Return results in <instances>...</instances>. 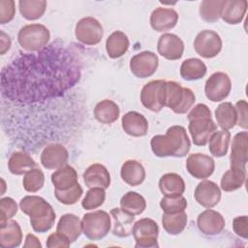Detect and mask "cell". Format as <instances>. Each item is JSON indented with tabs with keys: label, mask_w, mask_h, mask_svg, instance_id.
Masks as SVG:
<instances>
[{
	"label": "cell",
	"mask_w": 248,
	"mask_h": 248,
	"mask_svg": "<svg viewBox=\"0 0 248 248\" xmlns=\"http://www.w3.org/2000/svg\"><path fill=\"white\" fill-rule=\"evenodd\" d=\"M246 0H224L221 17L228 24L240 23L247 11Z\"/></svg>",
	"instance_id": "cell-24"
},
{
	"label": "cell",
	"mask_w": 248,
	"mask_h": 248,
	"mask_svg": "<svg viewBox=\"0 0 248 248\" xmlns=\"http://www.w3.org/2000/svg\"><path fill=\"white\" fill-rule=\"evenodd\" d=\"M69 152L60 143H51L44 148L41 154V163L47 170H56L67 165Z\"/></svg>",
	"instance_id": "cell-16"
},
{
	"label": "cell",
	"mask_w": 248,
	"mask_h": 248,
	"mask_svg": "<svg viewBox=\"0 0 248 248\" xmlns=\"http://www.w3.org/2000/svg\"><path fill=\"white\" fill-rule=\"evenodd\" d=\"M224 0H203L200 5V16L206 22H216L221 17Z\"/></svg>",
	"instance_id": "cell-40"
},
{
	"label": "cell",
	"mask_w": 248,
	"mask_h": 248,
	"mask_svg": "<svg viewBox=\"0 0 248 248\" xmlns=\"http://www.w3.org/2000/svg\"><path fill=\"white\" fill-rule=\"evenodd\" d=\"M153 154L157 157H177L186 156L191 148V141L186 129L180 125L170 127L165 135H156L150 140Z\"/></svg>",
	"instance_id": "cell-2"
},
{
	"label": "cell",
	"mask_w": 248,
	"mask_h": 248,
	"mask_svg": "<svg viewBox=\"0 0 248 248\" xmlns=\"http://www.w3.org/2000/svg\"><path fill=\"white\" fill-rule=\"evenodd\" d=\"M196 96L194 92L181 84L169 80L165 82L164 107L170 108L176 114L186 113L194 105Z\"/></svg>",
	"instance_id": "cell-4"
},
{
	"label": "cell",
	"mask_w": 248,
	"mask_h": 248,
	"mask_svg": "<svg viewBox=\"0 0 248 248\" xmlns=\"http://www.w3.org/2000/svg\"><path fill=\"white\" fill-rule=\"evenodd\" d=\"M187 200L183 196L179 197H164L160 201V207L164 211V213L173 214L184 211L187 207Z\"/></svg>",
	"instance_id": "cell-43"
},
{
	"label": "cell",
	"mask_w": 248,
	"mask_h": 248,
	"mask_svg": "<svg viewBox=\"0 0 248 248\" xmlns=\"http://www.w3.org/2000/svg\"><path fill=\"white\" fill-rule=\"evenodd\" d=\"M18 8L20 15L27 20H36L43 16L46 9L45 0H19Z\"/></svg>",
	"instance_id": "cell-39"
},
{
	"label": "cell",
	"mask_w": 248,
	"mask_h": 248,
	"mask_svg": "<svg viewBox=\"0 0 248 248\" xmlns=\"http://www.w3.org/2000/svg\"><path fill=\"white\" fill-rule=\"evenodd\" d=\"M112 218V233L118 237H128L132 233L135 216L124 211L122 208H112L110 210Z\"/></svg>",
	"instance_id": "cell-23"
},
{
	"label": "cell",
	"mask_w": 248,
	"mask_h": 248,
	"mask_svg": "<svg viewBox=\"0 0 248 248\" xmlns=\"http://www.w3.org/2000/svg\"><path fill=\"white\" fill-rule=\"evenodd\" d=\"M234 108H235L236 117H237L236 124L243 129H247L248 128V121H247L248 105H247V102L245 100H239L236 102Z\"/></svg>",
	"instance_id": "cell-47"
},
{
	"label": "cell",
	"mask_w": 248,
	"mask_h": 248,
	"mask_svg": "<svg viewBox=\"0 0 248 248\" xmlns=\"http://www.w3.org/2000/svg\"><path fill=\"white\" fill-rule=\"evenodd\" d=\"M0 34H1V38H0V54L3 55L5 54L11 47V38L10 36H8L3 30L0 31Z\"/></svg>",
	"instance_id": "cell-51"
},
{
	"label": "cell",
	"mask_w": 248,
	"mask_h": 248,
	"mask_svg": "<svg viewBox=\"0 0 248 248\" xmlns=\"http://www.w3.org/2000/svg\"><path fill=\"white\" fill-rule=\"evenodd\" d=\"M82 232L90 240H100L109 232L111 227L110 216L104 210L85 213L81 220Z\"/></svg>",
	"instance_id": "cell-6"
},
{
	"label": "cell",
	"mask_w": 248,
	"mask_h": 248,
	"mask_svg": "<svg viewBox=\"0 0 248 248\" xmlns=\"http://www.w3.org/2000/svg\"><path fill=\"white\" fill-rule=\"evenodd\" d=\"M159 189L165 197H179L185 191V182L179 174L169 172L160 178Z\"/></svg>",
	"instance_id": "cell-28"
},
{
	"label": "cell",
	"mask_w": 248,
	"mask_h": 248,
	"mask_svg": "<svg viewBox=\"0 0 248 248\" xmlns=\"http://www.w3.org/2000/svg\"><path fill=\"white\" fill-rule=\"evenodd\" d=\"M82 177L88 188L101 187L107 189L110 185V174L108 169L98 163L89 166L83 172Z\"/></svg>",
	"instance_id": "cell-22"
},
{
	"label": "cell",
	"mask_w": 248,
	"mask_h": 248,
	"mask_svg": "<svg viewBox=\"0 0 248 248\" xmlns=\"http://www.w3.org/2000/svg\"><path fill=\"white\" fill-rule=\"evenodd\" d=\"M25 248L27 247H35V248H41L42 247V244L41 242L39 241V239L34 235V234H31V233H28L26 235V238H25V243L23 245Z\"/></svg>",
	"instance_id": "cell-52"
},
{
	"label": "cell",
	"mask_w": 248,
	"mask_h": 248,
	"mask_svg": "<svg viewBox=\"0 0 248 248\" xmlns=\"http://www.w3.org/2000/svg\"><path fill=\"white\" fill-rule=\"evenodd\" d=\"M248 133L246 131L237 133L232 142V151L230 156L231 168L246 169L248 161Z\"/></svg>",
	"instance_id": "cell-19"
},
{
	"label": "cell",
	"mask_w": 248,
	"mask_h": 248,
	"mask_svg": "<svg viewBox=\"0 0 248 248\" xmlns=\"http://www.w3.org/2000/svg\"><path fill=\"white\" fill-rule=\"evenodd\" d=\"M206 74V66L199 58H188L180 66V76L185 80H198Z\"/></svg>",
	"instance_id": "cell-33"
},
{
	"label": "cell",
	"mask_w": 248,
	"mask_h": 248,
	"mask_svg": "<svg viewBox=\"0 0 248 248\" xmlns=\"http://www.w3.org/2000/svg\"><path fill=\"white\" fill-rule=\"evenodd\" d=\"M22 241V232L18 223L9 220L0 225V246L3 248H16Z\"/></svg>",
	"instance_id": "cell-25"
},
{
	"label": "cell",
	"mask_w": 248,
	"mask_h": 248,
	"mask_svg": "<svg viewBox=\"0 0 248 248\" xmlns=\"http://www.w3.org/2000/svg\"><path fill=\"white\" fill-rule=\"evenodd\" d=\"M194 197L200 205L211 208L219 203L221 200V190L215 182L203 180L197 185Z\"/></svg>",
	"instance_id": "cell-17"
},
{
	"label": "cell",
	"mask_w": 248,
	"mask_h": 248,
	"mask_svg": "<svg viewBox=\"0 0 248 248\" xmlns=\"http://www.w3.org/2000/svg\"><path fill=\"white\" fill-rule=\"evenodd\" d=\"M46 245L47 248H55V247H69L71 245V241L69 238L64 235L63 233H60L58 232H53L48 235Z\"/></svg>",
	"instance_id": "cell-49"
},
{
	"label": "cell",
	"mask_w": 248,
	"mask_h": 248,
	"mask_svg": "<svg viewBox=\"0 0 248 248\" xmlns=\"http://www.w3.org/2000/svg\"><path fill=\"white\" fill-rule=\"evenodd\" d=\"M45 184V174L41 169L35 168L27 171L22 179V185L25 191L36 193L43 188Z\"/></svg>",
	"instance_id": "cell-41"
},
{
	"label": "cell",
	"mask_w": 248,
	"mask_h": 248,
	"mask_svg": "<svg viewBox=\"0 0 248 248\" xmlns=\"http://www.w3.org/2000/svg\"><path fill=\"white\" fill-rule=\"evenodd\" d=\"M217 124L224 130L232 129L236 124V111L234 106L230 102L221 103L215 109Z\"/></svg>",
	"instance_id": "cell-35"
},
{
	"label": "cell",
	"mask_w": 248,
	"mask_h": 248,
	"mask_svg": "<svg viewBox=\"0 0 248 248\" xmlns=\"http://www.w3.org/2000/svg\"><path fill=\"white\" fill-rule=\"evenodd\" d=\"M35 168H37V163L24 151L14 152L8 161V169L15 175H21Z\"/></svg>",
	"instance_id": "cell-31"
},
{
	"label": "cell",
	"mask_w": 248,
	"mask_h": 248,
	"mask_svg": "<svg viewBox=\"0 0 248 248\" xmlns=\"http://www.w3.org/2000/svg\"><path fill=\"white\" fill-rule=\"evenodd\" d=\"M106 200L105 189L101 187L90 188L81 202V206L86 210H92L100 207Z\"/></svg>",
	"instance_id": "cell-42"
},
{
	"label": "cell",
	"mask_w": 248,
	"mask_h": 248,
	"mask_svg": "<svg viewBox=\"0 0 248 248\" xmlns=\"http://www.w3.org/2000/svg\"><path fill=\"white\" fill-rule=\"evenodd\" d=\"M83 190L79 183L75 185L74 187L70 188L66 191H57L54 190V196L58 202L66 205L75 204L82 196Z\"/></svg>",
	"instance_id": "cell-44"
},
{
	"label": "cell",
	"mask_w": 248,
	"mask_h": 248,
	"mask_svg": "<svg viewBox=\"0 0 248 248\" xmlns=\"http://www.w3.org/2000/svg\"><path fill=\"white\" fill-rule=\"evenodd\" d=\"M178 21V14L171 8L159 7L155 9L149 18L151 27L157 32L172 29Z\"/></svg>",
	"instance_id": "cell-20"
},
{
	"label": "cell",
	"mask_w": 248,
	"mask_h": 248,
	"mask_svg": "<svg viewBox=\"0 0 248 248\" xmlns=\"http://www.w3.org/2000/svg\"><path fill=\"white\" fill-rule=\"evenodd\" d=\"M194 48L203 58H213L222 49V40L219 34L213 30H202L195 38Z\"/></svg>",
	"instance_id": "cell-10"
},
{
	"label": "cell",
	"mask_w": 248,
	"mask_h": 248,
	"mask_svg": "<svg viewBox=\"0 0 248 248\" xmlns=\"http://www.w3.org/2000/svg\"><path fill=\"white\" fill-rule=\"evenodd\" d=\"M51 182L54 190L66 191L78 183L77 170L70 165H65L57 169L51 174Z\"/></svg>",
	"instance_id": "cell-27"
},
{
	"label": "cell",
	"mask_w": 248,
	"mask_h": 248,
	"mask_svg": "<svg viewBox=\"0 0 248 248\" xmlns=\"http://www.w3.org/2000/svg\"><path fill=\"white\" fill-rule=\"evenodd\" d=\"M78 53L59 41L37 53H19L1 70L2 96L27 105L61 97L80 79Z\"/></svg>",
	"instance_id": "cell-1"
},
{
	"label": "cell",
	"mask_w": 248,
	"mask_h": 248,
	"mask_svg": "<svg viewBox=\"0 0 248 248\" xmlns=\"http://www.w3.org/2000/svg\"><path fill=\"white\" fill-rule=\"evenodd\" d=\"M121 124L124 132L131 137H143L148 131L147 119L144 115L137 111H129L125 113L122 116Z\"/></svg>",
	"instance_id": "cell-21"
},
{
	"label": "cell",
	"mask_w": 248,
	"mask_h": 248,
	"mask_svg": "<svg viewBox=\"0 0 248 248\" xmlns=\"http://www.w3.org/2000/svg\"><path fill=\"white\" fill-rule=\"evenodd\" d=\"M132 234L136 241V248H154L159 246L157 242L159 227L158 224L150 218L138 220L133 226Z\"/></svg>",
	"instance_id": "cell-7"
},
{
	"label": "cell",
	"mask_w": 248,
	"mask_h": 248,
	"mask_svg": "<svg viewBox=\"0 0 248 248\" xmlns=\"http://www.w3.org/2000/svg\"><path fill=\"white\" fill-rule=\"evenodd\" d=\"M188 172L197 179L208 178L215 170V162L212 157L202 153H193L186 160Z\"/></svg>",
	"instance_id": "cell-13"
},
{
	"label": "cell",
	"mask_w": 248,
	"mask_h": 248,
	"mask_svg": "<svg viewBox=\"0 0 248 248\" xmlns=\"http://www.w3.org/2000/svg\"><path fill=\"white\" fill-rule=\"evenodd\" d=\"M232 230L241 238H248V220L246 215L237 216L232 220Z\"/></svg>",
	"instance_id": "cell-48"
},
{
	"label": "cell",
	"mask_w": 248,
	"mask_h": 248,
	"mask_svg": "<svg viewBox=\"0 0 248 248\" xmlns=\"http://www.w3.org/2000/svg\"><path fill=\"white\" fill-rule=\"evenodd\" d=\"M50 39L49 30L43 24L32 23L24 25L17 34L19 46L26 51L38 52L45 48Z\"/></svg>",
	"instance_id": "cell-5"
},
{
	"label": "cell",
	"mask_w": 248,
	"mask_h": 248,
	"mask_svg": "<svg viewBox=\"0 0 248 248\" xmlns=\"http://www.w3.org/2000/svg\"><path fill=\"white\" fill-rule=\"evenodd\" d=\"M211 111L209 108L204 104H198L193 108H191L190 112L187 115L188 120L198 119V118H210Z\"/></svg>",
	"instance_id": "cell-50"
},
{
	"label": "cell",
	"mask_w": 248,
	"mask_h": 248,
	"mask_svg": "<svg viewBox=\"0 0 248 248\" xmlns=\"http://www.w3.org/2000/svg\"><path fill=\"white\" fill-rule=\"evenodd\" d=\"M157 49L160 55L168 60H178L184 51L183 41L175 34L165 33L158 39Z\"/></svg>",
	"instance_id": "cell-15"
},
{
	"label": "cell",
	"mask_w": 248,
	"mask_h": 248,
	"mask_svg": "<svg viewBox=\"0 0 248 248\" xmlns=\"http://www.w3.org/2000/svg\"><path fill=\"white\" fill-rule=\"evenodd\" d=\"M120 114L119 107L111 100H103L94 108V117L102 124H111L115 122Z\"/></svg>",
	"instance_id": "cell-32"
},
{
	"label": "cell",
	"mask_w": 248,
	"mask_h": 248,
	"mask_svg": "<svg viewBox=\"0 0 248 248\" xmlns=\"http://www.w3.org/2000/svg\"><path fill=\"white\" fill-rule=\"evenodd\" d=\"M16 14L15 1L13 0H0V24L10 22Z\"/></svg>",
	"instance_id": "cell-46"
},
{
	"label": "cell",
	"mask_w": 248,
	"mask_h": 248,
	"mask_svg": "<svg viewBox=\"0 0 248 248\" xmlns=\"http://www.w3.org/2000/svg\"><path fill=\"white\" fill-rule=\"evenodd\" d=\"M56 232L66 235L71 241V243L75 242L76 240H78V238L80 236L82 232L81 221L75 214H64L60 217L57 223Z\"/></svg>",
	"instance_id": "cell-26"
},
{
	"label": "cell",
	"mask_w": 248,
	"mask_h": 248,
	"mask_svg": "<svg viewBox=\"0 0 248 248\" xmlns=\"http://www.w3.org/2000/svg\"><path fill=\"white\" fill-rule=\"evenodd\" d=\"M120 206L124 211L136 216L141 214L145 210L146 202L140 194L129 191L122 196L120 200Z\"/></svg>",
	"instance_id": "cell-38"
},
{
	"label": "cell",
	"mask_w": 248,
	"mask_h": 248,
	"mask_svg": "<svg viewBox=\"0 0 248 248\" xmlns=\"http://www.w3.org/2000/svg\"><path fill=\"white\" fill-rule=\"evenodd\" d=\"M122 180L130 186H139L145 179L143 166L136 160H127L123 163L120 170Z\"/></svg>",
	"instance_id": "cell-29"
},
{
	"label": "cell",
	"mask_w": 248,
	"mask_h": 248,
	"mask_svg": "<svg viewBox=\"0 0 248 248\" xmlns=\"http://www.w3.org/2000/svg\"><path fill=\"white\" fill-rule=\"evenodd\" d=\"M197 226L201 232L212 236L219 234L224 230L225 219L221 213L209 208L199 214Z\"/></svg>",
	"instance_id": "cell-18"
},
{
	"label": "cell",
	"mask_w": 248,
	"mask_h": 248,
	"mask_svg": "<svg viewBox=\"0 0 248 248\" xmlns=\"http://www.w3.org/2000/svg\"><path fill=\"white\" fill-rule=\"evenodd\" d=\"M20 210L30 217L34 232L43 233L49 231L56 219L53 207L42 197L25 196L19 202Z\"/></svg>",
	"instance_id": "cell-3"
},
{
	"label": "cell",
	"mask_w": 248,
	"mask_h": 248,
	"mask_svg": "<svg viewBox=\"0 0 248 248\" xmlns=\"http://www.w3.org/2000/svg\"><path fill=\"white\" fill-rule=\"evenodd\" d=\"M158 56L149 50L135 54L130 60V71L139 78H146L154 75L158 68Z\"/></svg>",
	"instance_id": "cell-12"
},
{
	"label": "cell",
	"mask_w": 248,
	"mask_h": 248,
	"mask_svg": "<svg viewBox=\"0 0 248 248\" xmlns=\"http://www.w3.org/2000/svg\"><path fill=\"white\" fill-rule=\"evenodd\" d=\"M165 82L163 79H156L147 82L140 91V102L149 110L159 112L164 108Z\"/></svg>",
	"instance_id": "cell-11"
},
{
	"label": "cell",
	"mask_w": 248,
	"mask_h": 248,
	"mask_svg": "<svg viewBox=\"0 0 248 248\" xmlns=\"http://www.w3.org/2000/svg\"><path fill=\"white\" fill-rule=\"evenodd\" d=\"M232 89L230 77L223 72L213 73L205 81L204 93L211 102H221L225 100Z\"/></svg>",
	"instance_id": "cell-9"
},
{
	"label": "cell",
	"mask_w": 248,
	"mask_h": 248,
	"mask_svg": "<svg viewBox=\"0 0 248 248\" xmlns=\"http://www.w3.org/2000/svg\"><path fill=\"white\" fill-rule=\"evenodd\" d=\"M17 212V204L10 197L0 200V225L11 220Z\"/></svg>",
	"instance_id": "cell-45"
},
{
	"label": "cell",
	"mask_w": 248,
	"mask_h": 248,
	"mask_svg": "<svg viewBox=\"0 0 248 248\" xmlns=\"http://www.w3.org/2000/svg\"><path fill=\"white\" fill-rule=\"evenodd\" d=\"M188 129L193 143L198 146L207 144L210 137L217 131V125L212 118H198L189 121Z\"/></svg>",
	"instance_id": "cell-14"
},
{
	"label": "cell",
	"mask_w": 248,
	"mask_h": 248,
	"mask_svg": "<svg viewBox=\"0 0 248 248\" xmlns=\"http://www.w3.org/2000/svg\"><path fill=\"white\" fill-rule=\"evenodd\" d=\"M246 180V169H229L222 176L220 186L225 192H232L243 186Z\"/></svg>",
	"instance_id": "cell-34"
},
{
	"label": "cell",
	"mask_w": 248,
	"mask_h": 248,
	"mask_svg": "<svg viewBox=\"0 0 248 248\" xmlns=\"http://www.w3.org/2000/svg\"><path fill=\"white\" fill-rule=\"evenodd\" d=\"M231 140V133L229 130H217L209 139L208 149L214 157H223L228 153Z\"/></svg>",
	"instance_id": "cell-37"
},
{
	"label": "cell",
	"mask_w": 248,
	"mask_h": 248,
	"mask_svg": "<svg viewBox=\"0 0 248 248\" xmlns=\"http://www.w3.org/2000/svg\"><path fill=\"white\" fill-rule=\"evenodd\" d=\"M187 222L188 216L185 211L173 214L164 213L162 217L163 228L170 235H177L181 233L185 230Z\"/></svg>",
	"instance_id": "cell-36"
},
{
	"label": "cell",
	"mask_w": 248,
	"mask_h": 248,
	"mask_svg": "<svg viewBox=\"0 0 248 248\" xmlns=\"http://www.w3.org/2000/svg\"><path fill=\"white\" fill-rule=\"evenodd\" d=\"M75 35L77 40L81 44L95 46L101 42L104 29L98 19L92 16H86L79 19L76 24Z\"/></svg>",
	"instance_id": "cell-8"
},
{
	"label": "cell",
	"mask_w": 248,
	"mask_h": 248,
	"mask_svg": "<svg viewBox=\"0 0 248 248\" xmlns=\"http://www.w3.org/2000/svg\"><path fill=\"white\" fill-rule=\"evenodd\" d=\"M130 42L127 35L122 31L112 32L106 41V50L110 58H119L125 54L129 48Z\"/></svg>",
	"instance_id": "cell-30"
}]
</instances>
